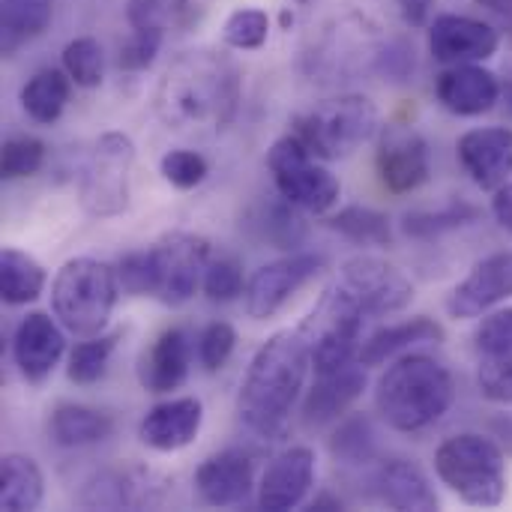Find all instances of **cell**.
I'll return each instance as SVG.
<instances>
[{
	"label": "cell",
	"mask_w": 512,
	"mask_h": 512,
	"mask_svg": "<svg viewBox=\"0 0 512 512\" xmlns=\"http://www.w3.org/2000/svg\"><path fill=\"white\" fill-rule=\"evenodd\" d=\"M240 102V69L219 51H186L162 75L153 105L168 129H222Z\"/></svg>",
	"instance_id": "obj_1"
},
{
	"label": "cell",
	"mask_w": 512,
	"mask_h": 512,
	"mask_svg": "<svg viewBox=\"0 0 512 512\" xmlns=\"http://www.w3.org/2000/svg\"><path fill=\"white\" fill-rule=\"evenodd\" d=\"M309 369V342L300 330L270 336L252 357L237 396L243 426L261 438H279L303 393Z\"/></svg>",
	"instance_id": "obj_2"
},
{
	"label": "cell",
	"mask_w": 512,
	"mask_h": 512,
	"mask_svg": "<svg viewBox=\"0 0 512 512\" xmlns=\"http://www.w3.org/2000/svg\"><path fill=\"white\" fill-rule=\"evenodd\" d=\"M456 387L447 366L426 354H402L378 381L375 405L381 420L402 432L417 435L435 426L453 405Z\"/></svg>",
	"instance_id": "obj_3"
},
{
	"label": "cell",
	"mask_w": 512,
	"mask_h": 512,
	"mask_svg": "<svg viewBox=\"0 0 512 512\" xmlns=\"http://www.w3.org/2000/svg\"><path fill=\"white\" fill-rule=\"evenodd\" d=\"M438 480L468 507H501L507 498V462L504 450L477 432L447 438L435 450Z\"/></svg>",
	"instance_id": "obj_4"
},
{
	"label": "cell",
	"mask_w": 512,
	"mask_h": 512,
	"mask_svg": "<svg viewBox=\"0 0 512 512\" xmlns=\"http://www.w3.org/2000/svg\"><path fill=\"white\" fill-rule=\"evenodd\" d=\"M117 270L96 258L66 261L51 282L54 318L75 336H99L117 306Z\"/></svg>",
	"instance_id": "obj_5"
},
{
	"label": "cell",
	"mask_w": 512,
	"mask_h": 512,
	"mask_svg": "<svg viewBox=\"0 0 512 512\" xmlns=\"http://www.w3.org/2000/svg\"><path fill=\"white\" fill-rule=\"evenodd\" d=\"M378 108L369 96L348 93L315 105L306 114H297L291 132L318 156V159H345L360 144L378 132Z\"/></svg>",
	"instance_id": "obj_6"
},
{
	"label": "cell",
	"mask_w": 512,
	"mask_h": 512,
	"mask_svg": "<svg viewBox=\"0 0 512 512\" xmlns=\"http://www.w3.org/2000/svg\"><path fill=\"white\" fill-rule=\"evenodd\" d=\"M363 306L339 285L327 288L309 318L303 321L300 333L309 342V357L315 375H330L354 363L360 354V330H363Z\"/></svg>",
	"instance_id": "obj_7"
},
{
	"label": "cell",
	"mask_w": 512,
	"mask_h": 512,
	"mask_svg": "<svg viewBox=\"0 0 512 512\" xmlns=\"http://www.w3.org/2000/svg\"><path fill=\"white\" fill-rule=\"evenodd\" d=\"M267 168L273 174L276 192L297 210L321 216L333 210L342 195V183L336 180V174L324 168L321 159L294 132L270 147Z\"/></svg>",
	"instance_id": "obj_8"
},
{
	"label": "cell",
	"mask_w": 512,
	"mask_h": 512,
	"mask_svg": "<svg viewBox=\"0 0 512 512\" xmlns=\"http://www.w3.org/2000/svg\"><path fill=\"white\" fill-rule=\"evenodd\" d=\"M135 165V144L123 132L96 138L78 180L81 207L96 219L120 216L129 207V177Z\"/></svg>",
	"instance_id": "obj_9"
},
{
	"label": "cell",
	"mask_w": 512,
	"mask_h": 512,
	"mask_svg": "<svg viewBox=\"0 0 512 512\" xmlns=\"http://www.w3.org/2000/svg\"><path fill=\"white\" fill-rule=\"evenodd\" d=\"M147 258L153 276L150 297L162 306H183L204 282V270L210 264V243L189 231H171L147 249Z\"/></svg>",
	"instance_id": "obj_10"
},
{
	"label": "cell",
	"mask_w": 512,
	"mask_h": 512,
	"mask_svg": "<svg viewBox=\"0 0 512 512\" xmlns=\"http://www.w3.org/2000/svg\"><path fill=\"white\" fill-rule=\"evenodd\" d=\"M342 288L372 318L405 312L411 306V300H414L411 279L399 267H393V264H387L381 258H372V255L351 258L342 267Z\"/></svg>",
	"instance_id": "obj_11"
},
{
	"label": "cell",
	"mask_w": 512,
	"mask_h": 512,
	"mask_svg": "<svg viewBox=\"0 0 512 512\" xmlns=\"http://www.w3.org/2000/svg\"><path fill=\"white\" fill-rule=\"evenodd\" d=\"M378 27L369 24L366 18H342L327 33L321 36L318 48H312V72H324L330 78L336 75H357L363 69L375 72V60L381 51V36L375 33Z\"/></svg>",
	"instance_id": "obj_12"
},
{
	"label": "cell",
	"mask_w": 512,
	"mask_h": 512,
	"mask_svg": "<svg viewBox=\"0 0 512 512\" xmlns=\"http://www.w3.org/2000/svg\"><path fill=\"white\" fill-rule=\"evenodd\" d=\"M324 258L309 252H294L261 267L246 285V315L252 321L273 318L300 288H306L315 276H321Z\"/></svg>",
	"instance_id": "obj_13"
},
{
	"label": "cell",
	"mask_w": 512,
	"mask_h": 512,
	"mask_svg": "<svg viewBox=\"0 0 512 512\" xmlns=\"http://www.w3.org/2000/svg\"><path fill=\"white\" fill-rule=\"evenodd\" d=\"M375 165H378L381 183L390 192H396V195L414 192L432 174L429 144L411 126H384L381 129V138H378Z\"/></svg>",
	"instance_id": "obj_14"
},
{
	"label": "cell",
	"mask_w": 512,
	"mask_h": 512,
	"mask_svg": "<svg viewBox=\"0 0 512 512\" xmlns=\"http://www.w3.org/2000/svg\"><path fill=\"white\" fill-rule=\"evenodd\" d=\"M501 48V33L489 21L444 12L429 24V51L438 63H483Z\"/></svg>",
	"instance_id": "obj_15"
},
{
	"label": "cell",
	"mask_w": 512,
	"mask_h": 512,
	"mask_svg": "<svg viewBox=\"0 0 512 512\" xmlns=\"http://www.w3.org/2000/svg\"><path fill=\"white\" fill-rule=\"evenodd\" d=\"M165 480L147 468L123 465V468H108L87 480L81 492V504L90 510H141V507H156L162 501Z\"/></svg>",
	"instance_id": "obj_16"
},
{
	"label": "cell",
	"mask_w": 512,
	"mask_h": 512,
	"mask_svg": "<svg viewBox=\"0 0 512 512\" xmlns=\"http://www.w3.org/2000/svg\"><path fill=\"white\" fill-rule=\"evenodd\" d=\"M456 159L474 186L483 192H498L512 177V129L483 126L465 132L456 141Z\"/></svg>",
	"instance_id": "obj_17"
},
{
	"label": "cell",
	"mask_w": 512,
	"mask_h": 512,
	"mask_svg": "<svg viewBox=\"0 0 512 512\" xmlns=\"http://www.w3.org/2000/svg\"><path fill=\"white\" fill-rule=\"evenodd\" d=\"M512 297V252H495L453 288L447 309L453 318H480Z\"/></svg>",
	"instance_id": "obj_18"
},
{
	"label": "cell",
	"mask_w": 512,
	"mask_h": 512,
	"mask_svg": "<svg viewBox=\"0 0 512 512\" xmlns=\"http://www.w3.org/2000/svg\"><path fill=\"white\" fill-rule=\"evenodd\" d=\"M63 330L66 327L60 321H54L48 312H30L27 318H21V324L15 327L12 354H15V366L24 381L42 384L57 369L63 351H66Z\"/></svg>",
	"instance_id": "obj_19"
},
{
	"label": "cell",
	"mask_w": 512,
	"mask_h": 512,
	"mask_svg": "<svg viewBox=\"0 0 512 512\" xmlns=\"http://www.w3.org/2000/svg\"><path fill=\"white\" fill-rule=\"evenodd\" d=\"M435 96L456 117H480L501 102V78L480 63H456L435 78Z\"/></svg>",
	"instance_id": "obj_20"
},
{
	"label": "cell",
	"mask_w": 512,
	"mask_h": 512,
	"mask_svg": "<svg viewBox=\"0 0 512 512\" xmlns=\"http://www.w3.org/2000/svg\"><path fill=\"white\" fill-rule=\"evenodd\" d=\"M315 486V453L309 447H291L279 453L258 486V507L267 512H285L300 507Z\"/></svg>",
	"instance_id": "obj_21"
},
{
	"label": "cell",
	"mask_w": 512,
	"mask_h": 512,
	"mask_svg": "<svg viewBox=\"0 0 512 512\" xmlns=\"http://www.w3.org/2000/svg\"><path fill=\"white\" fill-rule=\"evenodd\" d=\"M204 423V405L195 396L168 399L147 411V417L138 426V438L144 447L156 453H174L189 447Z\"/></svg>",
	"instance_id": "obj_22"
},
{
	"label": "cell",
	"mask_w": 512,
	"mask_h": 512,
	"mask_svg": "<svg viewBox=\"0 0 512 512\" xmlns=\"http://www.w3.org/2000/svg\"><path fill=\"white\" fill-rule=\"evenodd\" d=\"M255 471L252 459L240 450H225L201 462L195 471V489L210 507H237L252 495Z\"/></svg>",
	"instance_id": "obj_23"
},
{
	"label": "cell",
	"mask_w": 512,
	"mask_h": 512,
	"mask_svg": "<svg viewBox=\"0 0 512 512\" xmlns=\"http://www.w3.org/2000/svg\"><path fill=\"white\" fill-rule=\"evenodd\" d=\"M192 366V345L189 336L180 327L165 330L141 357L138 363V381L147 393H174L186 384Z\"/></svg>",
	"instance_id": "obj_24"
},
{
	"label": "cell",
	"mask_w": 512,
	"mask_h": 512,
	"mask_svg": "<svg viewBox=\"0 0 512 512\" xmlns=\"http://www.w3.org/2000/svg\"><path fill=\"white\" fill-rule=\"evenodd\" d=\"M360 366L363 363H348L339 372L318 375L315 387L309 390V396L303 402L306 426H327V423L342 420L351 411V405L366 390V372Z\"/></svg>",
	"instance_id": "obj_25"
},
{
	"label": "cell",
	"mask_w": 512,
	"mask_h": 512,
	"mask_svg": "<svg viewBox=\"0 0 512 512\" xmlns=\"http://www.w3.org/2000/svg\"><path fill=\"white\" fill-rule=\"evenodd\" d=\"M375 492L378 498L402 512H432L438 510V495L417 462L408 459H387L375 471Z\"/></svg>",
	"instance_id": "obj_26"
},
{
	"label": "cell",
	"mask_w": 512,
	"mask_h": 512,
	"mask_svg": "<svg viewBox=\"0 0 512 512\" xmlns=\"http://www.w3.org/2000/svg\"><path fill=\"white\" fill-rule=\"evenodd\" d=\"M438 342H444V327L435 318L420 315L402 324H387L378 333H372L360 345L357 360L363 366H384L387 360H396L417 345H438Z\"/></svg>",
	"instance_id": "obj_27"
},
{
	"label": "cell",
	"mask_w": 512,
	"mask_h": 512,
	"mask_svg": "<svg viewBox=\"0 0 512 512\" xmlns=\"http://www.w3.org/2000/svg\"><path fill=\"white\" fill-rule=\"evenodd\" d=\"M48 435L63 450H81L102 444L114 435V420L105 411L87 405H57L48 420Z\"/></svg>",
	"instance_id": "obj_28"
},
{
	"label": "cell",
	"mask_w": 512,
	"mask_h": 512,
	"mask_svg": "<svg viewBox=\"0 0 512 512\" xmlns=\"http://www.w3.org/2000/svg\"><path fill=\"white\" fill-rule=\"evenodd\" d=\"M45 498V477L30 456L6 453L0 462V507L6 512L39 510Z\"/></svg>",
	"instance_id": "obj_29"
},
{
	"label": "cell",
	"mask_w": 512,
	"mask_h": 512,
	"mask_svg": "<svg viewBox=\"0 0 512 512\" xmlns=\"http://www.w3.org/2000/svg\"><path fill=\"white\" fill-rule=\"evenodd\" d=\"M69 90H72V78L66 75V69H39L27 78V84L21 87V108L30 120L51 126L54 120H60L66 102H69Z\"/></svg>",
	"instance_id": "obj_30"
},
{
	"label": "cell",
	"mask_w": 512,
	"mask_h": 512,
	"mask_svg": "<svg viewBox=\"0 0 512 512\" xmlns=\"http://www.w3.org/2000/svg\"><path fill=\"white\" fill-rule=\"evenodd\" d=\"M54 18L51 0H0V45L12 54L24 42L42 36Z\"/></svg>",
	"instance_id": "obj_31"
},
{
	"label": "cell",
	"mask_w": 512,
	"mask_h": 512,
	"mask_svg": "<svg viewBox=\"0 0 512 512\" xmlns=\"http://www.w3.org/2000/svg\"><path fill=\"white\" fill-rule=\"evenodd\" d=\"M45 291V270L36 258L18 249H3L0 255V294L6 306H24L39 300Z\"/></svg>",
	"instance_id": "obj_32"
},
{
	"label": "cell",
	"mask_w": 512,
	"mask_h": 512,
	"mask_svg": "<svg viewBox=\"0 0 512 512\" xmlns=\"http://www.w3.org/2000/svg\"><path fill=\"white\" fill-rule=\"evenodd\" d=\"M327 225L342 234L345 240L351 243H360V246H390L393 243V228H390V219L372 207H345L339 210L336 216L327 219Z\"/></svg>",
	"instance_id": "obj_33"
},
{
	"label": "cell",
	"mask_w": 512,
	"mask_h": 512,
	"mask_svg": "<svg viewBox=\"0 0 512 512\" xmlns=\"http://www.w3.org/2000/svg\"><path fill=\"white\" fill-rule=\"evenodd\" d=\"M330 453L348 468H363L378 459V435L369 417H348L330 438Z\"/></svg>",
	"instance_id": "obj_34"
},
{
	"label": "cell",
	"mask_w": 512,
	"mask_h": 512,
	"mask_svg": "<svg viewBox=\"0 0 512 512\" xmlns=\"http://www.w3.org/2000/svg\"><path fill=\"white\" fill-rule=\"evenodd\" d=\"M117 348V336H87V342H78L69 354V366H66V375L72 384L78 387H90L96 381L105 378L108 372V363H111V354Z\"/></svg>",
	"instance_id": "obj_35"
},
{
	"label": "cell",
	"mask_w": 512,
	"mask_h": 512,
	"mask_svg": "<svg viewBox=\"0 0 512 512\" xmlns=\"http://www.w3.org/2000/svg\"><path fill=\"white\" fill-rule=\"evenodd\" d=\"M63 69L72 78L75 87L93 90L102 84L105 75V54L102 45L93 36H78L72 42H66L63 48Z\"/></svg>",
	"instance_id": "obj_36"
},
{
	"label": "cell",
	"mask_w": 512,
	"mask_h": 512,
	"mask_svg": "<svg viewBox=\"0 0 512 512\" xmlns=\"http://www.w3.org/2000/svg\"><path fill=\"white\" fill-rule=\"evenodd\" d=\"M477 207L471 204H450L438 213H408L405 216V234L408 237H417V240H432V237H441L447 231H456L462 225H471L477 222Z\"/></svg>",
	"instance_id": "obj_37"
},
{
	"label": "cell",
	"mask_w": 512,
	"mask_h": 512,
	"mask_svg": "<svg viewBox=\"0 0 512 512\" xmlns=\"http://www.w3.org/2000/svg\"><path fill=\"white\" fill-rule=\"evenodd\" d=\"M267 36H270V18L264 9H252V6L234 9L222 27V42L237 51L261 48L267 42Z\"/></svg>",
	"instance_id": "obj_38"
},
{
	"label": "cell",
	"mask_w": 512,
	"mask_h": 512,
	"mask_svg": "<svg viewBox=\"0 0 512 512\" xmlns=\"http://www.w3.org/2000/svg\"><path fill=\"white\" fill-rule=\"evenodd\" d=\"M45 165V144L33 135H12L0 150V174L3 180L33 177Z\"/></svg>",
	"instance_id": "obj_39"
},
{
	"label": "cell",
	"mask_w": 512,
	"mask_h": 512,
	"mask_svg": "<svg viewBox=\"0 0 512 512\" xmlns=\"http://www.w3.org/2000/svg\"><path fill=\"white\" fill-rule=\"evenodd\" d=\"M207 300L213 303H231L237 300L240 294H246V282H243V267L240 261L228 258V255H219V258H210L207 270H204V282H201Z\"/></svg>",
	"instance_id": "obj_40"
},
{
	"label": "cell",
	"mask_w": 512,
	"mask_h": 512,
	"mask_svg": "<svg viewBox=\"0 0 512 512\" xmlns=\"http://www.w3.org/2000/svg\"><path fill=\"white\" fill-rule=\"evenodd\" d=\"M159 168H162V177L174 189H183V192L201 186L207 180V174H210V162L198 150H186V147L165 153L162 162H159Z\"/></svg>",
	"instance_id": "obj_41"
},
{
	"label": "cell",
	"mask_w": 512,
	"mask_h": 512,
	"mask_svg": "<svg viewBox=\"0 0 512 512\" xmlns=\"http://www.w3.org/2000/svg\"><path fill=\"white\" fill-rule=\"evenodd\" d=\"M162 36L165 27H132V36L120 45L117 66L126 72H144L156 60L162 48Z\"/></svg>",
	"instance_id": "obj_42"
},
{
	"label": "cell",
	"mask_w": 512,
	"mask_h": 512,
	"mask_svg": "<svg viewBox=\"0 0 512 512\" xmlns=\"http://www.w3.org/2000/svg\"><path fill=\"white\" fill-rule=\"evenodd\" d=\"M474 351L480 354V360L486 357H504L512 351V306L492 312L480 321L477 333H474Z\"/></svg>",
	"instance_id": "obj_43"
},
{
	"label": "cell",
	"mask_w": 512,
	"mask_h": 512,
	"mask_svg": "<svg viewBox=\"0 0 512 512\" xmlns=\"http://www.w3.org/2000/svg\"><path fill=\"white\" fill-rule=\"evenodd\" d=\"M234 345H237V333L231 324L225 321H213L204 327V333L198 336V360L207 372H219L228 357L234 354Z\"/></svg>",
	"instance_id": "obj_44"
},
{
	"label": "cell",
	"mask_w": 512,
	"mask_h": 512,
	"mask_svg": "<svg viewBox=\"0 0 512 512\" xmlns=\"http://www.w3.org/2000/svg\"><path fill=\"white\" fill-rule=\"evenodd\" d=\"M477 387L489 402L512 405V351L504 357H486L477 369Z\"/></svg>",
	"instance_id": "obj_45"
},
{
	"label": "cell",
	"mask_w": 512,
	"mask_h": 512,
	"mask_svg": "<svg viewBox=\"0 0 512 512\" xmlns=\"http://www.w3.org/2000/svg\"><path fill=\"white\" fill-rule=\"evenodd\" d=\"M417 69V57H414V45H408L405 39H390L381 45L378 60H375V72L390 78V81H408Z\"/></svg>",
	"instance_id": "obj_46"
},
{
	"label": "cell",
	"mask_w": 512,
	"mask_h": 512,
	"mask_svg": "<svg viewBox=\"0 0 512 512\" xmlns=\"http://www.w3.org/2000/svg\"><path fill=\"white\" fill-rule=\"evenodd\" d=\"M117 282L120 291L129 297H150L153 291V276H150V258L147 249L144 252H129L117 261Z\"/></svg>",
	"instance_id": "obj_47"
},
{
	"label": "cell",
	"mask_w": 512,
	"mask_h": 512,
	"mask_svg": "<svg viewBox=\"0 0 512 512\" xmlns=\"http://www.w3.org/2000/svg\"><path fill=\"white\" fill-rule=\"evenodd\" d=\"M264 234L279 246V249H291L303 240V225H300V216L294 213V204H288L282 198L279 207H273L267 213V222H264Z\"/></svg>",
	"instance_id": "obj_48"
},
{
	"label": "cell",
	"mask_w": 512,
	"mask_h": 512,
	"mask_svg": "<svg viewBox=\"0 0 512 512\" xmlns=\"http://www.w3.org/2000/svg\"><path fill=\"white\" fill-rule=\"evenodd\" d=\"M129 27H165V0H126Z\"/></svg>",
	"instance_id": "obj_49"
},
{
	"label": "cell",
	"mask_w": 512,
	"mask_h": 512,
	"mask_svg": "<svg viewBox=\"0 0 512 512\" xmlns=\"http://www.w3.org/2000/svg\"><path fill=\"white\" fill-rule=\"evenodd\" d=\"M399 12L408 27H426L432 15V0H399Z\"/></svg>",
	"instance_id": "obj_50"
},
{
	"label": "cell",
	"mask_w": 512,
	"mask_h": 512,
	"mask_svg": "<svg viewBox=\"0 0 512 512\" xmlns=\"http://www.w3.org/2000/svg\"><path fill=\"white\" fill-rule=\"evenodd\" d=\"M492 213H495L498 225L512 234V180L510 183H504V186L495 192V198H492Z\"/></svg>",
	"instance_id": "obj_51"
},
{
	"label": "cell",
	"mask_w": 512,
	"mask_h": 512,
	"mask_svg": "<svg viewBox=\"0 0 512 512\" xmlns=\"http://www.w3.org/2000/svg\"><path fill=\"white\" fill-rule=\"evenodd\" d=\"M477 6H483L489 15H495L498 24L512 33V0H477Z\"/></svg>",
	"instance_id": "obj_52"
},
{
	"label": "cell",
	"mask_w": 512,
	"mask_h": 512,
	"mask_svg": "<svg viewBox=\"0 0 512 512\" xmlns=\"http://www.w3.org/2000/svg\"><path fill=\"white\" fill-rule=\"evenodd\" d=\"M501 102L507 105V111H510V117H512V45H510V54H507V60H504V78H501Z\"/></svg>",
	"instance_id": "obj_53"
},
{
	"label": "cell",
	"mask_w": 512,
	"mask_h": 512,
	"mask_svg": "<svg viewBox=\"0 0 512 512\" xmlns=\"http://www.w3.org/2000/svg\"><path fill=\"white\" fill-rule=\"evenodd\" d=\"M312 510H342V501H333V498H315V504H312Z\"/></svg>",
	"instance_id": "obj_54"
}]
</instances>
